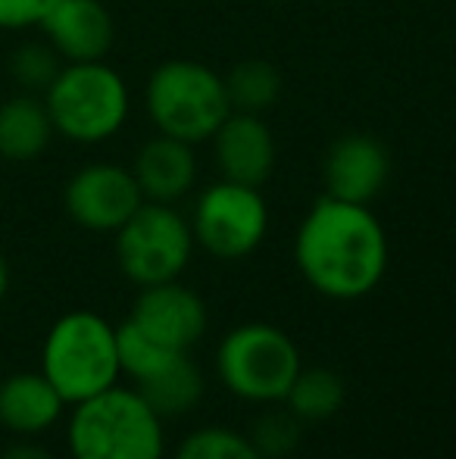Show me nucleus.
<instances>
[{
    "label": "nucleus",
    "instance_id": "12",
    "mask_svg": "<svg viewBox=\"0 0 456 459\" xmlns=\"http://www.w3.org/2000/svg\"><path fill=\"white\" fill-rule=\"evenodd\" d=\"M210 144H213L219 178L226 182L262 187L272 178L275 163H279V144L262 116L228 113V119L216 128Z\"/></svg>",
    "mask_w": 456,
    "mask_h": 459
},
{
    "label": "nucleus",
    "instance_id": "8",
    "mask_svg": "<svg viewBox=\"0 0 456 459\" xmlns=\"http://www.w3.org/2000/svg\"><path fill=\"white\" fill-rule=\"evenodd\" d=\"M194 244L216 260H244L269 235V204L260 187L213 182L203 187L191 210Z\"/></svg>",
    "mask_w": 456,
    "mask_h": 459
},
{
    "label": "nucleus",
    "instance_id": "4",
    "mask_svg": "<svg viewBox=\"0 0 456 459\" xmlns=\"http://www.w3.org/2000/svg\"><path fill=\"white\" fill-rule=\"evenodd\" d=\"M41 372L60 391L66 406L98 397L119 385L116 325L94 309H73L50 325L41 347Z\"/></svg>",
    "mask_w": 456,
    "mask_h": 459
},
{
    "label": "nucleus",
    "instance_id": "6",
    "mask_svg": "<svg viewBox=\"0 0 456 459\" xmlns=\"http://www.w3.org/2000/svg\"><path fill=\"white\" fill-rule=\"evenodd\" d=\"M304 368L291 334L269 322H244L231 328L216 351V375L237 400L260 406L285 403L294 378Z\"/></svg>",
    "mask_w": 456,
    "mask_h": 459
},
{
    "label": "nucleus",
    "instance_id": "1",
    "mask_svg": "<svg viewBox=\"0 0 456 459\" xmlns=\"http://www.w3.org/2000/svg\"><path fill=\"white\" fill-rule=\"evenodd\" d=\"M388 231L366 204L325 194L294 235V263L304 281L329 300H359L388 273Z\"/></svg>",
    "mask_w": 456,
    "mask_h": 459
},
{
    "label": "nucleus",
    "instance_id": "15",
    "mask_svg": "<svg viewBox=\"0 0 456 459\" xmlns=\"http://www.w3.org/2000/svg\"><path fill=\"white\" fill-rule=\"evenodd\" d=\"M66 412L60 397L44 372H16L0 378V425L16 437H38L50 431Z\"/></svg>",
    "mask_w": 456,
    "mask_h": 459
},
{
    "label": "nucleus",
    "instance_id": "14",
    "mask_svg": "<svg viewBox=\"0 0 456 459\" xmlns=\"http://www.w3.org/2000/svg\"><path fill=\"white\" fill-rule=\"evenodd\" d=\"M128 169H132L144 200H151V204H178L197 185L194 144L157 132L151 141L141 144V151L134 153V163Z\"/></svg>",
    "mask_w": 456,
    "mask_h": 459
},
{
    "label": "nucleus",
    "instance_id": "2",
    "mask_svg": "<svg viewBox=\"0 0 456 459\" xmlns=\"http://www.w3.org/2000/svg\"><path fill=\"white\" fill-rule=\"evenodd\" d=\"M73 459H163V419L134 387L113 385L73 406L66 425Z\"/></svg>",
    "mask_w": 456,
    "mask_h": 459
},
{
    "label": "nucleus",
    "instance_id": "25",
    "mask_svg": "<svg viewBox=\"0 0 456 459\" xmlns=\"http://www.w3.org/2000/svg\"><path fill=\"white\" fill-rule=\"evenodd\" d=\"M10 294V266H6V256L0 254V303Z\"/></svg>",
    "mask_w": 456,
    "mask_h": 459
},
{
    "label": "nucleus",
    "instance_id": "23",
    "mask_svg": "<svg viewBox=\"0 0 456 459\" xmlns=\"http://www.w3.org/2000/svg\"><path fill=\"white\" fill-rule=\"evenodd\" d=\"M56 0H0V31L41 29Z\"/></svg>",
    "mask_w": 456,
    "mask_h": 459
},
{
    "label": "nucleus",
    "instance_id": "13",
    "mask_svg": "<svg viewBox=\"0 0 456 459\" xmlns=\"http://www.w3.org/2000/svg\"><path fill=\"white\" fill-rule=\"evenodd\" d=\"M41 31L63 63L107 60L116 41L113 13L100 0H56L44 16Z\"/></svg>",
    "mask_w": 456,
    "mask_h": 459
},
{
    "label": "nucleus",
    "instance_id": "24",
    "mask_svg": "<svg viewBox=\"0 0 456 459\" xmlns=\"http://www.w3.org/2000/svg\"><path fill=\"white\" fill-rule=\"evenodd\" d=\"M0 459H54V454H50L47 447H41V444L22 437V441L10 444V447L0 454Z\"/></svg>",
    "mask_w": 456,
    "mask_h": 459
},
{
    "label": "nucleus",
    "instance_id": "19",
    "mask_svg": "<svg viewBox=\"0 0 456 459\" xmlns=\"http://www.w3.org/2000/svg\"><path fill=\"white\" fill-rule=\"evenodd\" d=\"M285 406L300 419V422H325L344 406V381L331 368H300L291 391L285 397Z\"/></svg>",
    "mask_w": 456,
    "mask_h": 459
},
{
    "label": "nucleus",
    "instance_id": "9",
    "mask_svg": "<svg viewBox=\"0 0 456 459\" xmlns=\"http://www.w3.org/2000/svg\"><path fill=\"white\" fill-rule=\"evenodd\" d=\"M144 204L132 169L119 163H88L63 187V206L79 229L116 235Z\"/></svg>",
    "mask_w": 456,
    "mask_h": 459
},
{
    "label": "nucleus",
    "instance_id": "17",
    "mask_svg": "<svg viewBox=\"0 0 456 459\" xmlns=\"http://www.w3.org/2000/svg\"><path fill=\"white\" fill-rule=\"evenodd\" d=\"M134 391L151 403V410L159 419H178L201 403L207 385H203V372L191 359V353H178L159 372L134 385Z\"/></svg>",
    "mask_w": 456,
    "mask_h": 459
},
{
    "label": "nucleus",
    "instance_id": "5",
    "mask_svg": "<svg viewBox=\"0 0 456 459\" xmlns=\"http://www.w3.org/2000/svg\"><path fill=\"white\" fill-rule=\"evenodd\" d=\"M144 109L153 128L169 138L203 144L228 119L226 82L197 60H166L147 75Z\"/></svg>",
    "mask_w": 456,
    "mask_h": 459
},
{
    "label": "nucleus",
    "instance_id": "20",
    "mask_svg": "<svg viewBox=\"0 0 456 459\" xmlns=\"http://www.w3.org/2000/svg\"><path fill=\"white\" fill-rule=\"evenodd\" d=\"M172 459H262L247 435L226 425H203L194 429L176 447Z\"/></svg>",
    "mask_w": 456,
    "mask_h": 459
},
{
    "label": "nucleus",
    "instance_id": "22",
    "mask_svg": "<svg viewBox=\"0 0 456 459\" xmlns=\"http://www.w3.org/2000/svg\"><path fill=\"white\" fill-rule=\"evenodd\" d=\"M300 425L304 422H300L288 406L285 410H275V403H272V410L262 412V416L250 425L247 437L254 441V447L260 450L262 459H285L297 450Z\"/></svg>",
    "mask_w": 456,
    "mask_h": 459
},
{
    "label": "nucleus",
    "instance_id": "11",
    "mask_svg": "<svg viewBox=\"0 0 456 459\" xmlns=\"http://www.w3.org/2000/svg\"><path fill=\"white\" fill-rule=\"evenodd\" d=\"M391 178V153L378 138L363 132L341 134L325 151L323 182L325 194L347 204L369 206Z\"/></svg>",
    "mask_w": 456,
    "mask_h": 459
},
{
    "label": "nucleus",
    "instance_id": "16",
    "mask_svg": "<svg viewBox=\"0 0 456 459\" xmlns=\"http://www.w3.org/2000/svg\"><path fill=\"white\" fill-rule=\"evenodd\" d=\"M54 134V122L41 94L19 91L0 103V160L31 163L47 153Z\"/></svg>",
    "mask_w": 456,
    "mask_h": 459
},
{
    "label": "nucleus",
    "instance_id": "7",
    "mask_svg": "<svg viewBox=\"0 0 456 459\" xmlns=\"http://www.w3.org/2000/svg\"><path fill=\"white\" fill-rule=\"evenodd\" d=\"M191 222L176 204H144L116 231V263L122 275L138 288L176 281L194 256Z\"/></svg>",
    "mask_w": 456,
    "mask_h": 459
},
{
    "label": "nucleus",
    "instance_id": "21",
    "mask_svg": "<svg viewBox=\"0 0 456 459\" xmlns=\"http://www.w3.org/2000/svg\"><path fill=\"white\" fill-rule=\"evenodd\" d=\"M63 69V60L47 41H29L13 50L10 56V75L25 94H44L56 73Z\"/></svg>",
    "mask_w": 456,
    "mask_h": 459
},
{
    "label": "nucleus",
    "instance_id": "18",
    "mask_svg": "<svg viewBox=\"0 0 456 459\" xmlns=\"http://www.w3.org/2000/svg\"><path fill=\"white\" fill-rule=\"evenodd\" d=\"M228 94L231 113H250L262 116L279 103L281 97V73L266 60H241L222 75Z\"/></svg>",
    "mask_w": 456,
    "mask_h": 459
},
{
    "label": "nucleus",
    "instance_id": "10",
    "mask_svg": "<svg viewBox=\"0 0 456 459\" xmlns=\"http://www.w3.org/2000/svg\"><path fill=\"white\" fill-rule=\"evenodd\" d=\"M125 322H132L141 334L157 341L159 347L191 353L197 341L207 334L210 316L201 294L176 278V281L141 288Z\"/></svg>",
    "mask_w": 456,
    "mask_h": 459
},
{
    "label": "nucleus",
    "instance_id": "3",
    "mask_svg": "<svg viewBox=\"0 0 456 459\" xmlns=\"http://www.w3.org/2000/svg\"><path fill=\"white\" fill-rule=\"evenodd\" d=\"M41 97L54 132L73 144H104L122 132L132 113L125 79L107 60L63 63Z\"/></svg>",
    "mask_w": 456,
    "mask_h": 459
}]
</instances>
